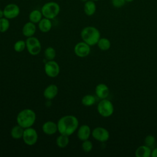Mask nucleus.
I'll return each mask as SVG.
<instances>
[{
  "label": "nucleus",
  "mask_w": 157,
  "mask_h": 157,
  "mask_svg": "<svg viewBox=\"0 0 157 157\" xmlns=\"http://www.w3.org/2000/svg\"><path fill=\"white\" fill-rule=\"evenodd\" d=\"M22 139L26 145L32 146L37 143L38 140V134L36 130L32 127L27 128L24 130Z\"/></svg>",
  "instance_id": "7"
},
{
  "label": "nucleus",
  "mask_w": 157,
  "mask_h": 157,
  "mask_svg": "<svg viewBox=\"0 0 157 157\" xmlns=\"http://www.w3.org/2000/svg\"><path fill=\"white\" fill-rule=\"evenodd\" d=\"M44 71L48 77L55 78L59 75L60 67L57 62L54 60H49L45 63Z\"/></svg>",
  "instance_id": "8"
},
{
  "label": "nucleus",
  "mask_w": 157,
  "mask_h": 157,
  "mask_svg": "<svg viewBox=\"0 0 157 157\" xmlns=\"http://www.w3.org/2000/svg\"><path fill=\"white\" fill-rule=\"evenodd\" d=\"M151 156H152V157H157V148H155L153 150H151Z\"/></svg>",
  "instance_id": "31"
},
{
  "label": "nucleus",
  "mask_w": 157,
  "mask_h": 157,
  "mask_svg": "<svg viewBox=\"0 0 157 157\" xmlns=\"http://www.w3.org/2000/svg\"><path fill=\"white\" fill-rule=\"evenodd\" d=\"M95 93L100 99H105L109 94V88L107 85L101 83L98 84L95 87Z\"/></svg>",
  "instance_id": "14"
},
{
  "label": "nucleus",
  "mask_w": 157,
  "mask_h": 157,
  "mask_svg": "<svg viewBox=\"0 0 157 157\" xmlns=\"http://www.w3.org/2000/svg\"><path fill=\"white\" fill-rule=\"evenodd\" d=\"M151 154V147L145 145L138 147L135 151V156L136 157H150Z\"/></svg>",
  "instance_id": "17"
},
{
  "label": "nucleus",
  "mask_w": 157,
  "mask_h": 157,
  "mask_svg": "<svg viewBox=\"0 0 157 157\" xmlns=\"http://www.w3.org/2000/svg\"><path fill=\"white\" fill-rule=\"evenodd\" d=\"M43 17L41 10L37 9L33 10L29 14V21L35 24L38 23Z\"/></svg>",
  "instance_id": "21"
},
{
  "label": "nucleus",
  "mask_w": 157,
  "mask_h": 157,
  "mask_svg": "<svg viewBox=\"0 0 157 157\" xmlns=\"http://www.w3.org/2000/svg\"><path fill=\"white\" fill-rule=\"evenodd\" d=\"M25 128L20 126L19 124H17L12 127L10 130V136L11 137L16 140H18L22 139Z\"/></svg>",
  "instance_id": "20"
},
{
  "label": "nucleus",
  "mask_w": 157,
  "mask_h": 157,
  "mask_svg": "<svg viewBox=\"0 0 157 157\" xmlns=\"http://www.w3.org/2000/svg\"><path fill=\"white\" fill-rule=\"evenodd\" d=\"M58 93V88L55 84H50L48 85L44 91V96L48 100L54 99Z\"/></svg>",
  "instance_id": "15"
},
{
  "label": "nucleus",
  "mask_w": 157,
  "mask_h": 157,
  "mask_svg": "<svg viewBox=\"0 0 157 157\" xmlns=\"http://www.w3.org/2000/svg\"><path fill=\"white\" fill-rule=\"evenodd\" d=\"M56 55V52L55 49L52 47H48L44 50V56L46 59L53 60Z\"/></svg>",
  "instance_id": "25"
},
{
  "label": "nucleus",
  "mask_w": 157,
  "mask_h": 157,
  "mask_svg": "<svg viewBox=\"0 0 157 157\" xmlns=\"http://www.w3.org/2000/svg\"><path fill=\"white\" fill-rule=\"evenodd\" d=\"M4 16L9 20L17 18L20 12L19 6L15 3H10L7 4L4 9Z\"/></svg>",
  "instance_id": "10"
},
{
  "label": "nucleus",
  "mask_w": 157,
  "mask_h": 157,
  "mask_svg": "<svg viewBox=\"0 0 157 157\" xmlns=\"http://www.w3.org/2000/svg\"><path fill=\"white\" fill-rule=\"evenodd\" d=\"M155 142H156V139L154 136L148 135L145 137L144 145L151 147L153 146V145L155 144Z\"/></svg>",
  "instance_id": "29"
},
{
  "label": "nucleus",
  "mask_w": 157,
  "mask_h": 157,
  "mask_svg": "<svg viewBox=\"0 0 157 157\" xmlns=\"http://www.w3.org/2000/svg\"><path fill=\"white\" fill-rule=\"evenodd\" d=\"M40 10L44 17L52 20L59 13L60 6L55 1H50L45 3Z\"/></svg>",
  "instance_id": "4"
},
{
  "label": "nucleus",
  "mask_w": 157,
  "mask_h": 157,
  "mask_svg": "<svg viewBox=\"0 0 157 157\" xmlns=\"http://www.w3.org/2000/svg\"><path fill=\"white\" fill-rule=\"evenodd\" d=\"M83 10L87 16L93 15L96 10V5L95 2L92 0H88L86 2H84Z\"/></svg>",
  "instance_id": "19"
},
{
  "label": "nucleus",
  "mask_w": 157,
  "mask_h": 157,
  "mask_svg": "<svg viewBox=\"0 0 157 157\" xmlns=\"http://www.w3.org/2000/svg\"><path fill=\"white\" fill-rule=\"evenodd\" d=\"M112 4L115 8H121L124 6L125 0H112Z\"/></svg>",
  "instance_id": "30"
},
{
  "label": "nucleus",
  "mask_w": 157,
  "mask_h": 157,
  "mask_svg": "<svg viewBox=\"0 0 157 157\" xmlns=\"http://www.w3.org/2000/svg\"><path fill=\"white\" fill-rule=\"evenodd\" d=\"M21 31L23 34L26 37L33 36L36 31V24L30 21L26 22L22 27Z\"/></svg>",
  "instance_id": "16"
},
{
  "label": "nucleus",
  "mask_w": 157,
  "mask_h": 157,
  "mask_svg": "<svg viewBox=\"0 0 157 157\" xmlns=\"http://www.w3.org/2000/svg\"><path fill=\"white\" fill-rule=\"evenodd\" d=\"M37 24L39 29L44 33L49 32L52 28V23L51 20L45 17L42 18Z\"/></svg>",
  "instance_id": "18"
},
{
  "label": "nucleus",
  "mask_w": 157,
  "mask_h": 157,
  "mask_svg": "<svg viewBox=\"0 0 157 157\" xmlns=\"http://www.w3.org/2000/svg\"><path fill=\"white\" fill-rule=\"evenodd\" d=\"M98 48L102 51H107L110 49L111 43L109 39L105 37H101L97 43Z\"/></svg>",
  "instance_id": "23"
},
{
  "label": "nucleus",
  "mask_w": 157,
  "mask_h": 157,
  "mask_svg": "<svg viewBox=\"0 0 157 157\" xmlns=\"http://www.w3.org/2000/svg\"><path fill=\"white\" fill-rule=\"evenodd\" d=\"M91 136L93 137L101 142H104L109 140L110 134L107 129L103 127H96L91 131Z\"/></svg>",
  "instance_id": "9"
},
{
  "label": "nucleus",
  "mask_w": 157,
  "mask_h": 157,
  "mask_svg": "<svg viewBox=\"0 0 157 157\" xmlns=\"http://www.w3.org/2000/svg\"><path fill=\"white\" fill-rule=\"evenodd\" d=\"M81 102L83 105L90 107L95 104L96 98L92 94H86L82 98Z\"/></svg>",
  "instance_id": "24"
},
{
  "label": "nucleus",
  "mask_w": 157,
  "mask_h": 157,
  "mask_svg": "<svg viewBox=\"0 0 157 157\" xmlns=\"http://www.w3.org/2000/svg\"><path fill=\"white\" fill-rule=\"evenodd\" d=\"M82 142H83L82 144V150L86 153H88V152L91 151L93 149V144H92L91 141L87 139V140H83Z\"/></svg>",
  "instance_id": "28"
},
{
  "label": "nucleus",
  "mask_w": 157,
  "mask_h": 157,
  "mask_svg": "<svg viewBox=\"0 0 157 157\" xmlns=\"http://www.w3.org/2000/svg\"><path fill=\"white\" fill-rule=\"evenodd\" d=\"M69 143V136L60 134L56 139V144L60 148H66Z\"/></svg>",
  "instance_id": "22"
},
{
  "label": "nucleus",
  "mask_w": 157,
  "mask_h": 157,
  "mask_svg": "<svg viewBox=\"0 0 157 157\" xmlns=\"http://www.w3.org/2000/svg\"><path fill=\"white\" fill-rule=\"evenodd\" d=\"M97 110L101 116L105 118L109 117L113 113V105L112 102L107 98L101 99L98 104Z\"/></svg>",
  "instance_id": "5"
},
{
  "label": "nucleus",
  "mask_w": 157,
  "mask_h": 157,
  "mask_svg": "<svg viewBox=\"0 0 157 157\" xmlns=\"http://www.w3.org/2000/svg\"><path fill=\"white\" fill-rule=\"evenodd\" d=\"M134 0H125V1H126V2H132V1H133Z\"/></svg>",
  "instance_id": "33"
},
{
  "label": "nucleus",
  "mask_w": 157,
  "mask_h": 157,
  "mask_svg": "<svg viewBox=\"0 0 157 157\" xmlns=\"http://www.w3.org/2000/svg\"><path fill=\"white\" fill-rule=\"evenodd\" d=\"M92 1H99V0H92Z\"/></svg>",
  "instance_id": "35"
},
{
  "label": "nucleus",
  "mask_w": 157,
  "mask_h": 157,
  "mask_svg": "<svg viewBox=\"0 0 157 157\" xmlns=\"http://www.w3.org/2000/svg\"><path fill=\"white\" fill-rule=\"evenodd\" d=\"M26 48V42L23 40H18L15 42L13 45V49L16 52L20 53L23 51Z\"/></svg>",
  "instance_id": "27"
},
{
  "label": "nucleus",
  "mask_w": 157,
  "mask_h": 157,
  "mask_svg": "<svg viewBox=\"0 0 157 157\" xmlns=\"http://www.w3.org/2000/svg\"><path fill=\"white\" fill-rule=\"evenodd\" d=\"M43 132L47 135H53L58 131L57 123L53 121H45L42 126Z\"/></svg>",
  "instance_id": "13"
},
{
  "label": "nucleus",
  "mask_w": 157,
  "mask_h": 157,
  "mask_svg": "<svg viewBox=\"0 0 157 157\" xmlns=\"http://www.w3.org/2000/svg\"><path fill=\"white\" fill-rule=\"evenodd\" d=\"M81 1H82L83 2H86L88 0H80Z\"/></svg>",
  "instance_id": "34"
},
{
  "label": "nucleus",
  "mask_w": 157,
  "mask_h": 157,
  "mask_svg": "<svg viewBox=\"0 0 157 157\" xmlns=\"http://www.w3.org/2000/svg\"><path fill=\"white\" fill-rule=\"evenodd\" d=\"M4 17V11H3V10H2V9H0V18H2V17Z\"/></svg>",
  "instance_id": "32"
},
{
  "label": "nucleus",
  "mask_w": 157,
  "mask_h": 157,
  "mask_svg": "<svg viewBox=\"0 0 157 157\" xmlns=\"http://www.w3.org/2000/svg\"><path fill=\"white\" fill-rule=\"evenodd\" d=\"M74 52L78 57L85 58L88 56L91 52L90 45L83 41L79 42L75 45Z\"/></svg>",
  "instance_id": "11"
},
{
  "label": "nucleus",
  "mask_w": 157,
  "mask_h": 157,
  "mask_svg": "<svg viewBox=\"0 0 157 157\" xmlns=\"http://www.w3.org/2000/svg\"><path fill=\"white\" fill-rule=\"evenodd\" d=\"M82 40L90 46L97 44L101 38V33L98 28L94 26H88L82 29L80 33Z\"/></svg>",
  "instance_id": "3"
},
{
  "label": "nucleus",
  "mask_w": 157,
  "mask_h": 157,
  "mask_svg": "<svg viewBox=\"0 0 157 157\" xmlns=\"http://www.w3.org/2000/svg\"><path fill=\"white\" fill-rule=\"evenodd\" d=\"M57 126L58 131L59 134L69 136L77 130L78 128V120L74 115H64L58 120Z\"/></svg>",
  "instance_id": "1"
},
{
  "label": "nucleus",
  "mask_w": 157,
  "mask_h": 157,
  "mask_svg": "<svg viewBox=\"0 0 157 157\" xmlns=\"http://www.w3.org/2000/svg\"><path fill=\"white\" fill-rule=\"evenodd\" d=\"M10 27L9 20L6 17L0 18V33L6 32Z\"/></svg>",
  "instance_id": "26"
},
{
  "label": "nucleus",
  "mask_w": 157,
  "mask_h": 157,
  "mask_svg": "<svg viewBox=\"0 0 157 157\" xmlns=\"http://www.w3.org/2000/svg\"><path fill=\"white\" fill-rule=\"evenodd\" d=\"M25 42L27 50L31 55L36 56L40 53L42 45L40 42L37 37L34 36L27 37Z\"/></svg>",
  "instance_id": "6"
},
{
  "label": "nucleus",
  "mask_w": 157,
  "mask_h": 157,
  "mask_svg": "<svg viewBox=\"0 0 157 157\" xmlns=\"http://www.w3.org/2000/svg\"><path fill=\"white\" fill-rule=\"evenodd\" d=\"M91 135V130L90 127L87 124H82L77 129V136L79 140L83 141L89 139Z\"/></svg>",
  "instance_id": "12"
},
{
  "label": "nucleus",
  "mask_w": 157,
  "mask_h": 157,
  "mask_svg": "<svg viewBox=\"0 0 157 157\" xmlns=\"http://www.w3.org/2000/svg\"><path fill=\"white\" fill-rule=\"evenodd\" d=\"M36 120V114L34 110L31 109H25L21 110L17 116V124L23 127L27 128L32 127Z\"/></svg>",
  "instance_id": "2"
}]
</instances>
